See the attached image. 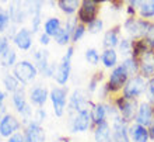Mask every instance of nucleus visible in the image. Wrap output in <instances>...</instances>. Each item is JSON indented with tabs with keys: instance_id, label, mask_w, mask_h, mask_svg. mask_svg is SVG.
I'll list each match as a JSON object with an SVG mask.
<instances>
[{
	"instance_id": "f257e3e1",
	"label": "nucleus",
	"mask_w": 154,
	"mask_h": 142,
	"mask_svg": "<svg viewBox=\"0 0 154 142\" xmlns=\"http://www.w3.org/2000/svg\"><path fill=\"white\" fill-rule=\"evenodd\" d=\"M74 55V47L73 45H69L67 49H66V53L63 55L62 61L56 65V70H55V75H53V79L56 80V83L59 86H65L70 79V75H72V58Z\"/></svg>"
},
{
	"instance_id": "f03ea898",
	"label": "nucleus",
	"mask_w": 154,
	"mask_h": 142,
	"mask_svg": "<svg viewBox=\"0 0 154 142\" xmlns=\"http://www.w3.org/2000/svg\"><path fill=\"white\" fill-rule=\"evenodd\" d=\"M112 104L116 107L121 118L128 125L133 124L134 120H136V114H137V107H139L137 100H128L123 96H118Z\"/></svg>"
},
{
	"instance_id": "7ed1b4c3",
	"label": "nucleus",
	"mask_w": 154,
	"mask_h": 142,
	"mask_svg": "<svg viewBox=\"0 0 154 142\" xmlns=\"http://www.w3.org/2000/svg\"><path fill=\"white\" fill-rule=\"evenodd\" d=\"M150 24L151 21L143 20L140 17H128L123 21V30L130 37V40H140V38H144L150 28Z\"/></svg>"
},
{
	"instance_id": "20e7f679",
	"label": "nucleus",
	"mask_w": 154,
	"mask_h": 142,
	"mask_svg": "<svg viewBox=\"0 0 154 142\" xmlns=\"http://www.w3.org/2000/svg\"><path fill=\"white\" fill-rule=\"evenodd\" d=\"M101 10V2L97 0H83L80 8L77 11V20L84 25H88L98 18V13Z\"/></svg>"
},
{
	"instance_id": "39448f33",
	"label": "nucleus",
	"mask_w": 154,
	"mask_h": 142,
	"mask_svg": "<svg viewBox=\"0 0 154 142\" xmlns=\"http://www.w3.org/2000/svg\"><path fill=\"white\" fill-rule=\"evenodd\" d=\"M13 75H14V77L20 82L21 85H28V83L35 80V77L38 75V69L35 68V65L31 61L24 59V61L17 62L14 65Z\"/></svg>"
},
{
	"instance_id": "423d86ee",
	"label": "nucleus",
	"mask_w": 154,
	"mask_h": 142,
	"mask_svg": "<svg viewBox=\"0 0 154 142\" xmlns=\"http://www.w3.org/2000/svg\"><path fill=\"white\" fill-rule=\"evenodd\" d=\"M49 98L52 102L53 113L56 117H63L66 113V107L69 103V97H67V89L66 87H60V86H55L49 92Z\"/></svg>"
},
{
	"instance_id": "0eeeda50",
	"label": "nucleus",
	"mask_w": 154,
	"mask_h": 142,
	"mask_svg": "<svg viewBox=\"0 0 154 142\" xmlns=\"http://www.w3.org/2000/svg\"><path fill=\"white\" fill-rule=\"evenodd\" d=\"M129 79L130 77L128 75V72L125 70V68L122 65H118L116 68L112 69V72L108 76V80H106L105 85L111 94H116L119 92H122V89L125 87V85L128 83Z\"/></svg>"
},
{
	"instance_id": "6e6552de",
	"label": "nucleus",
	"mask_w": 154,
	"mask_h": 142,
	"mask_svg": "<svg viewBox=\"0 0 154 142\" xmlns=\"http://www.w3.org/2000/svg\"><path fill=\"white\" fill-rule=\"evenodd\" d=\"M146 92V79H143L140 75L130 77L125 87L122 89V96L128 100H137L142 94Z\"/></svg>"
},
{
	"instance_id": "1a4fd4ad",
	"label": "nucleus",
	"mask_w": 154,
	"mask_h": 142,
	"mask_svg": "<svg viewBox=\"0 0 154 142\" xmlns=\"http://www.w3.org/2000/svg\"><path fill=\"white\" fill-rule=\"evenodd\" d=\"M93 127L91 121V114L90 110H83V111H77L72 114L70 118V131L76 134V132H85Z\"/></svg>"
},
{
	"instance_id": "9d476101",
	"label": "nucleus",
	"mask_w": 154,
	"mask_h": 142,
	"mask_svg": "<svg viewBox=\"0 0 154 142\" xmlns=\"http://www.w3.org/2000/svg\"><path fill=\"white\" fill-rule=\"evenodd\" d=\"M93 106L94 103L91 100H88L87 94L80 89L73 90L72 96L69 97V103H67L70 114L77 113V111H83V110H91Z\"/></svg>"
},
{
	"instance_id": "9b49d317",
	"label": "nucleus",
	"mask_w": 154,
	"mask_h": 142,
	"mask_svg": "<svg viewBox=\"0 0 154 142\" xmlns=\"http://www.w3.org/2000/svg\"><path fill=\"white\" fill-rule=\"evenodd\" d=\"M21 127V122L18 118L11 115V114H4L0 118V137L2 138H10L11 135L18 132Z\"/></svg>"
},
{
	"instance_id": "f8f14e48",
	"label": "nucleus",
	"mask_w": 154,
	"mask_h": 142,
	"mask_svg": "<svg viewBox=\"0 0 154 142\" xmlns=\"http://www.w3.org/2000/svg\"><path fill=\"white\" fill-rule=\"evenodd\" d=\"M139 75L146 80L154 77V49H149L139 58Z\"/></svg>"
},
{
	"instance_id": "ddd939ff",
	"label": "nucleus",
	"mask_w": 154,
	"mask_h": 142,
	"mask_svg": "<svg viewBox=\"0 0 154 142\" xmlns=\"http://www.w3.org/2000/svg\"><path fill=\"white\" fill-rule=\"evenodd\" d=\"M153 120H154L153 104H150L149 102L139 103L137 114H136V120H134V122H136V124H139V125L149 128V125L153 122Z\"/></svg>"
},
{
	"instance_id": "4468645a",
	"label": "nucleus",
	"mask_w": 154,
	"mask_h": 142,
	"mask_svg": "<svg viewBox=\"0 0 154 142\" xmlns=\"http://www.w3.org/2000/svg\"><path fill=\"white\" fill-rule=\"evenodd\" d=\"M32 41H34V34L31 30L28 28H21L18 30L13 38V42L18 49L21 51H28L32 47Z\"/></svg>"
},
{
	"instance_id": "2eb2a0df",
	"label": "nucleus",
	"mask_w": 154,
	"mask_h": 142,
	"mask_svg": "<svg viewBox=\"0 0 154 142\" xmlns=\"http://www.w3.org/2000/svg\"><path fill=\"white\" fill-rule=\"evenodd\" d=\"M24 135L29 142H45L46 141V134H45L44 127L37 124L35 121H31L29 124L25 125Z\"/></svg>"
},
{
	"instance_id": "dca6fc26",
	"label": "nucleus",
	"mask_w": 154,
	"mask_h": 142,
	"mask_svg": "<svg viewBox=\"0 0 154 142\" xmlns=\"http://www.w3.org/2000/svg\"><path fill=\"white\" fill-rule=\"evenodd\" d=\"M29 102H31V104H34V106L39 107V108H42V107L46 104V102H48L49 98V90L45 87V86H35V87H32V89L29 90Z\"/></svg>"
},
{
	"instance_id": "f3484780",
	"label": "nucleus",
	"mask_w": 154,
	"mask_h": 142,
	"mask_svg": "<svg viewBox=\"0 0 154 142\" xmlns=\"http://www.w3.org/2000/svg\"><path fill=\"white\" fill-rule=\"evenodd\" d=\"M121 28L122 25H115L105 31L102 38V45L105 49H115L121 42Z\"/></svg>"
},
{
	"instance_id": "a211bd4d",
	"label": "nucleus",
	"mask_w": 154,
	"mask_h": 142,
	"mask_svg": "<svg viewBox=\"0 0 154 142\" xmlns=\"http://www.w3.org/2000/svg\"><path fill=\"white\" fill-rule=\"evenodd\" d=\"M128 132H129L130 142H149L150 141L147 128L146 127L139 125V124H136V122L130 124L129 128H128Z\"/></svg>"
},
{
	"instance_id": "6ab92c4d",
	"label": "nucleus",
	"mask_w": 154,
	"mask_h": 142,
	"mask_svg": "<svg viewBox=\"0 0 154 142\" xmlns=\"http://www.w3.org/2000/svg\"><path fill=\"white\" fill-rule=\"evenodd\" d=\"M34 65L38 69V72L44 73L51 63H49V51L48 49H37L32 53Z\"/></svg>"
},
{
	"instance_id": "aec40b11",
	"label": "nucleus",
	"mask_w": 154,
	"mask_h": 142,
	"mask_svg": "<svg viewBox=\"0 0 154 142\" xmlns=\"http://www.w3.org/2000/svg\"><path fill=\"white\" fill-rule=\"evenodd\" d=\"M90 114H91V121H93L94 127L100 125V124H102L104 121H108V120H106L105 103H94L93 108L90 110Z\"/></svg>"
},
{
	"instance_id": "412c9836",
	"label": "nucleus",
	"mask_w": 154,
	"mask_h": 142,
	"mask_svg": "<svg viewBox=\"0 0 154 142\" xmlns=\"http://www.w3.org/2000/svg\"><path fill=\"white\" fill-rule=\"evenodd\" d=\"M111 135H112V128L108 121H104L94 128V142H109Z\"/></svg>"
},
{
	"instance_id": "4be33fe9",
	"label": "nucleus",
	"mask_w": 154,
	"mask_h": 142,
	"mask_svg": "<svg viewBox=\"0 0 154 142\" xmlns=\"http://www.w3.org/2000/svg\"><path fill=\"white\" fill-rule=\"evenodd\" d=\"M137 14L143 20L151 21V18H154V0H142L137 8Z\"/></svg>"
},
{
	"instance_id": "5701e85b",
	"label": "nucleus",
	"mask_w": 154,
	"mask_h": 142,
	"mask_svg": "<svg viewBox=\"0 0 154 142\" xmlns=\"http://www.w3.org/2000/svg\"><path fill=\"white\" fill-rule=\"evenodd\" d=\"M56 4L66 16L72 17L76 11H79L81 2H79V0H59V2H56Z\"/></svg>"
},
{
	"instance_id": "b1692460",
	"label": "nucleus",
	"mask_w": 154,
	"mask_h": 142,
	"mask_svg": "<svg viewBox=\"0 0 154 142\" xmlns=\"http://www.w3.org/2000/svg\"><path fill=\"white\" fill-rule=\"evenodd\" d=\"M101 62H102V65H104V68H106V69L116 68L118 52L115 49H104V52L101 53Z\"/></svg>"
},
{
	"instance_id": "393cba45",
	"label": "nucleus",
	"mask_w": 154,
	"mask_h": 142,
	"mask_svg": "<svg viewBox=\"0 0 154 142\" xmlns=\"http://www.w3.org/2000/svg\"><path fill=\"white\" fill-rule=\"evenodd\" d=\"M60 28H62V21L57 17H51L44 23V33L46 35H49L51 38L56 35Z\"/></svg>"
},
{
	"instance_id": "a878e982",
	"label": "nucleus",
	"mask_w": 154,
	"mask_h": 142,
	"mask_svg": "<svg viewBox=\"0 0 154 142\" xmlns=\"http://www.w3.org/2000/svg\"><path fill=\"white\" fill-rule=\"evenodd\" d=\"M149 49L150 48H149V45L146 44L144 38H140V40H132V55H130V56L139 59V58L142 56L144 52H147Z\"/></svg>"
},
{
	"instance_id": "bb28decb",
	"label": "nucleus",
	"mask_w": 154,
	"mask_h": 142,
	"mask_svg": "<svg viewBox=\"0 0 154 142\" xmlns=\"http://www.w3.org/2000/svg\"><path fill=\"white\" fill-rule=\"evenodd\" d=\"M8 14H10L11 23L21 24V23H24L25 17H27V10H24L23 7H18V6H11L8 8Z\"/></svg>"
},
{
	"instance_id": "cd10ccee",
	"label": "nucleus",
	"mask_w": 154,
	"mask_h": 142,
	"mask_svg": "<svg viewBox=\"0 0 154 142\" xmlns=\"http://www.w3.org/2000/svg\"><path fill=\"white\" fill-rule=\"evenodd\" d=\"M121 65L125 68L129 77H133L139 75V59H136V58H133V56L125 58V61L122 62Z\"/></svg>"
},
{
	"instance_id": "c85d7f7f",
	"label": "nucleus",
	"mask_w": 154,
	"mask_h": 142,
	"mask_svg": "<svg viewBox=\"0 0 154 142\" xmlns=\"http://www.w3.org/2000/svg\"><path fill=\"white\" fill-rule=\"evenodd\" d=\"M17 63V53L14 49L8 48L6 52L0 56V65L4 68H14V65Z\"/></svg>"
},
{
	"instance_id": "c756f323",
	"label": "nucleus",
	"mask_w": 154,
	"mask_h": 142,
	"mask_svg": "<svg viewBox=\"0 0 154 142\" xmlns=\"http://www.w3.org/2000/svg\"><path fill=\"white\" fill-rule=\"evenodd\" d=\"M3 85H4V87H6V90L11 94L16 93L18 89H21L20 82L14 77V75H10V73H6L3 76Z\"/></svg>"
},
{
	"instance_id": "7c9ffc66",
	"label": "nucleus",
	"mask_w": 154,
	"mask_h": 142,
	"mask_svg": "<svg viewBox=\"0 0 154 142\" xmlns=\"http://www.w3.org/2000/svg\"><path fill=\"white\" fill-rule=\"evenodd\" d=\"M102 79H104V72H95L93 76L90 77L88 80V86H87V93H95L98 89H100V85H101Z\"/></svg>"
},
{
	"instance_id": "2f4dec72",
	"label": "nucleus",
	"mask_w": 154,
	"mask_h": 142,
	"mask_svg": "<svg viewBox=\"0 0 154 142\" xmlns=\"http://www.w3.org/2000/svg\"><path fill=\"white\" fill-rule=\"evenodd\" d=\"M53 38L56 41V44L60 45V47H66V45H69V42H72V35H70L69 31H67L65 27H62V28L59 30V33L53 37Z\"/></svg>"
},
{
	"instance_id": "473e14b6",
	"label": "nucleus",
	"mask_w": 154,
	"mask_h": 142,
	"mask_svg": "<svg viewBox=\"0 0 154 142\" xmlns=\"http://www.w3.org/2000/svg\"><path fill=\"white\" fill-rule=\"evenodd\" d=\"M84 58H85V61H87V63H90V65H93V66L98 65L100 61H101V55L98 53V51L95 48L87 49L84 53Z\"/></svg>"
},
{
	"instance_id": "72a5a7b5",
	"label": "nucleus",
	"mask_w": 154,
	"mask_h": 142,
	"mask_svg": "<svg viewBox=\"0 0 154 142\" xmlns=\"http://www.w3.org/2000/svg\"><path fill=\"white\" fill-rule=\"evenodd\" d=\"M118 48H119V52L123 56L129 58L132 55V40L130 38H122L119 45H118Z\"/></svg>"
},
{
	"instance_id": "f704fd0d",
	"label": "nucleus",
	"mask_w": 154,
	"mask_h": 142,
	"mask_svg": "<svg viewBox=\"0 0 154 142\" xmlns=\"http://www.w3.org/2000/svg\"><path fill=\"white\" fill-rule=\"evenodd\" d=\"M10 14H8V10H4V8H0V33H4L6 30H8L10 27Z\"/></svg>"
},
{
	"instance_id": "c9c22d12",
	"label": "nucleus",
	"mask_w": 154,
	"mask_h": 142,
	"mask_svg": "<svg viewBox=\"0 0 154 142\" xmlns=\"http://www.w3.org/2000/svg\"><path fill=\"white\" fill-rule=\"evenodd\" d=\"M144 94L147 97L146 102H149L150 104L154 106V77H150V79L146 80V92H144Z\"/></svg>"
},
{
	"instance_id": "e433bc0d",
	"label": "nucleus",
	"mask_w": 154,
	"mask_h": 142,
	"mask_svg": "<svg viewBox=\"0 0 154 142\" xmlns=\"http://www.w3.org/2000/svg\"><path fill=\"white\" fill-rule=\"evenodd\" d=\"M87 27V31L90 34H100L102 33V30H104V21L101 18H97V20H94L93 23H90L88 25H85Z\"/></svg>"
},
{
	"instance_id": "4c0bfd02",
	"label": "nucleus",
	"mask_w": 154,
	"mask_h": 142,
	"mask_svg": "<svg viewBox=\"0 0 154 142\" xmlns=\"http://www.w3.org/2000/svg\"><path fill=\"white\" fill-rule=\"evenodd\" d=\"M85 31H87V27H85L84 24H81V23H77L76 28H74L73 34H72V42H74L76 44L77 41H80L83 37H84Z\"/></svg>"
},
{
	"instance_id": "58836bf2",
	"label": "nucleus",
	"mask_w": 154,
	"mask_h": 142,
	"mask_svg": "<svg viewBox=\"0 0 154 142\" xmlns=\"http://www.w3.org/2000/svg\"><path fill=\"white\" fill-rule=\"evenodd\" d=\"M144 41H146V44L149 45V48L154 49V21H151L150 28H149L147 34L144 35Z\"/></svg>"
},
{
	"instance_id": "ea45409f",
	"label": "nucleus",
	"mask_w": 154,
	"mask_h": 142,
	"mask_svg": "<svg viewBox=\"0 0 154 142\" xmlns=\"http://www.w3.org/2000/svg\"><path fill=\"white\" fill-rule=\"evenodd\" d=\"M46 120V111H45L44 108H37V111L34 113V118L32 121H35L37 124H39V125H42V122Z\"/></svg>"
},
{
	"instance_id": "a19ab883",
	"label": "nucleus",
	"mask_w": 154,
	"mask_h": 142,
	"mask_svg": "<svg viewBox=\"0 0 154 142\" xmlns=\"http://www.w3.org/2000/svg\"><path fill=\"white\" fill-rule=\"evenodd\" d=\"M77 23H79V20H77V17H76V16H72V17H69V18L66 20L65 28L67 30V31H69V34H70V35L73 34V31H74V28H76Z\"/></svg>"
},
{
	"instance_id": "79ce46f5",
	"label": "nucleus",
	"mask_w": 154,
	"mask_h": 142,
	"mask_svg": "<svg viewBox=\"0 0 154 142\" xmlns=\"http://www.w3.org/2000/svg\"><path fill=\"white\" fill-rule=\"evenodd\" d=\"M10 48V44H8V38L4 35H0V56L3 55L7 49Z\"/></svg>"
},
{
	"instance_id": "37998d69",
	"label": "nucleus",
	"mask_w": 154,
	"mask_h": 142,
	"mask_svg": "<svg viewBox=\"0 0 154 142\" xmlns=\"http://www.w3.org/2000/svg\"><path fill=\"white\" fill-rule=\"evenodd\" d=\"M7 142H25V135L24 132H16L7 139Z\"/></svg>"
},
{
	"instance_id": "c03bdc74",
	"label": "nucleus",
	"mask_w": 154,
	"mask_h": 142,
	"mask_svg": "<svg viewBox=\"0 0 154 142\" xmlns=\"http://www.w3.org/2000/svg\"><path fill=\"white\" fill-rule=\"evenodd\" d=\"M39 44L41 47H48L51 44V37L46 35L45 33H41L39 34Z\"/></svg>"
},
{
	"instance_id": "a18cd8bd",
	"label": "nucleus",
	"mask_w": 154,
	"mask_h": 142,
	"mask_svg": "<svg viewBox=\"0 0 154 142\" xmlns=\"http://www.w3.org/2000/svg\"><path fill=\"white\" fill-rule=\"evenodd\" d=\"M109 6L114 10H119L123 6V2H121V0H112V2H109Z\"/></svg>"
},
{
	"instance_id": "49530a36",
	"label": "nucleus",
	"mask_w": 154,
	"mask_h": 142,
	"mask_svg": "<svg viewBox=\"0 0 154 142\" xmlns=\"http://www.w3.org/2000/svg\"><path fill=\"white\" fill-rule=\"evenodd\" d=\"M126 14H128V17H136L137 10L134 7H132V6H126Z\"/></svg>"
},
{
	"instance_id": "de8ad7c7",
	"label": "nucleus",
	"mask_w": 154,
	"mask_h": 142,
	"mask_svg": "<svg viewBox=\"0 0 154 142\" xmlns=\"http://www.w3.org/2000/svg\"><path fill=\"white\" fill-rule=\"evenodd\" d=\"M4 100H6V94L2 89H0V113L4 111Z\"/></svg>"
},
{
	"instance_id": "09e8293b",
	"label": "nucleus",
	"mask_w": 154,
	"mask_h": 142,
	"mask_svg": "<svg viewBox=\"0 0 154 142\" xmlns=\"http://www.w3.org/2000/svg\"><path fill=\"white\" fill-rule=\"evenodd\" d=\"M147 131H149V137H150V139L154 141V120H153V122H151L150 125H149Z\"/></svg>"
},
{
	"instance_id": "8fccbe9b",
	"label": "nucleus",
	"mask_w": 154,
	"mask_h": 142,
	"mask_svg": "<svg viewBox=\"0 0 154 142\" xmlns=\"http://www.w3.org/2000/svg\"><path fill=\"white\" fill-rule=\"evenodd\" d=\"M153 115H154V106H153Z\"/></svg>"
}]
</instances>
